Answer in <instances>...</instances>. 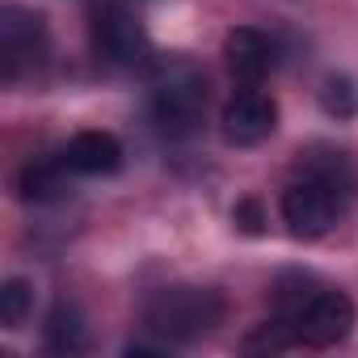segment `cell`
Listing matches in <instances>:
<instances>
[{"mask_svg":"<svg viewBox=\"0 0 358 358\" xmlns=\"http://www.w3.org/2000/svg\"><path fill=\"white\" fill-rule=\"evenodd\" d=\"M93 47L114 68H152V38L122 5L97 9V17H93Z\"/></svg>","mask_w":358,"mask_h":358,"instance_id":"5b68a950","label":"cell"},{"mask_svg":"<svg viewBox=\"0 0 358 358\" xmlns=\"http://www.w3.org/2000/svg\"><path fill=\"white\" fill-rule=\"evenodd\" d=\"M350 329H354V303L345 291L299 287V291H282L278 316L266 320L257 337H249V350H287V345L329 350V345L345 341Z\"/></svg>","mask_w":358,"mask_h":358,"instance_id":"6da1fadb","label":"cell"},{"mask_svg":"<svg viewBox=\"0 0 358 358\" xmlns=\"http://www.w3.org/2000/svg\"><path fill=\"white\" fill-rule=\"evenodd\" d=\"M152 122L160 135H194L207 110V72L194 59H164L152 68Z\"/></svg>","mask_w":358,"mask_h":358,"instance_id":"7a4b0ae2","label":"cell"},{"mask_svg":"<svg viewBox=\"0 0 358 358\" xmlns=\"http://www.w3.org/2000/svg\"><path fill=\"white\" fill-rule=\"evenodd\" d=\"M345 203L350 199L341 190H333L329 182H320V177H312V173H303L299 182H291L282 190V220H287L291 236L316 241V236H324L337 224V215H341Z\"/></svg>","mask_w":358,"mask_h":358,"instance_id":"277c9868","label":"cell"},{"mask_svg":"<svg viewBox=\"0 0 358 358\" xmlns=\"http://www.w3.org/2000/svg\"><path fill=\"white\" fill-rule=\"evenodd\" d=\"M43 341L51 354H80V350H89V324L72 303H55L43 324Z\"/></svg>","mask_w":358,"mask_h":358,"instance_id":"8fae6325","label":"cell"},{"mask_svg":"<svg viewBox=\"0 0 358 358\" xmlns=\"http://www.w3.org/2000/svg\"><path fill=\"white\" fill-rule=\"evenodd\" d=\"M236 224H241L245 232H262V211H257V203H241V207H236Z\"/></svg>","mask_w":358,"mask_h":358,"instance_id":"5bb4252c","label":"cell"},{"mask_svg":"<svg viewBox=\"0 0 358 358\" xmlns=\"http://www.w3.org/2000/svg\"><path fill=\"white\" fill-rule=\"evenodd\" d=\"M224 59H228V72L241 80V85H262L274 68V43L253 30V26H236L228 38H224Z\"/></svg>","mask_w":358,"mask_h":358,"instance_id":"ba28073f","label":"cell"},{"mask_svg":"<svg viewBox=\"0 0 358 358\" xmlns=\"http://www.w3.org/2000/svg\"><path fill=\"white\" fill-rule=\"evenodd\" d=\"M224 320V299L207 287H160L143 299V324L160 341H199Z\"/></svg>","mask_w":358,"mask_h":358,"instance_id":"3957f363","label":"cell"},{"mask_svg":"<svg viewBox=\"0 0 358 358\" xmlns=\"http://www.w3.org/2000/svg\"><path fill=\"white\" fill-rule=\"evenodd\" d=\"M220 127H224V139H228V143L253 148V143H262V139L274 135V127H278V106H274V97H266V93H257V89H245V93H236V97L224 106Z\"/></svg>","mask_w":358,"mask_h":358,"instance_id":"52a82bcc","label":"cell"},{"mask_svg":"<svg viewBox=\"0 0 358 358\" xmlns=\"http://www.w3.org/2000/svg\"><path fill=\"white\" fill-rule=\"evenodd\" d=\"M320 106H324V114H333V118H354V110H358L354 85H350L345 76L324 80V89H320Z\"/></svg>","mask_w":358,"mask_h":358,"instance_id":"4fadbf2b","label":"cell"},{"mask_svg":"<svg viewBox=\"0 0 358 358\" xmlns=\"http://www.w3.org/2000/svg\"><path fill=\"white\" fill-rule=\"evenodd\" d=\"M59 156L80 177H106V173L122 169V143L110 131H80V135L68 139V148Z\"/></svg>","mask_w":358,"mask_h":358,"instance_id":"9c48e42d","label":"cell"},{"mask_svg":"<svg viewBox=\"0 0 358 358\" xmlns=\"http://www.w3.org/2000/svg\"><path fill=\"white\" fill-rule=\"evenodd\" d=\"M47 43V22L26 9V5H5L0 9V76L9 85L43 55Z\"/></svg>","mask_w":358,"mask_h":358,"instance_id":"8992f818","label":"cell"},{"mask_svg":"<svg viewBox=\"0 0 358 358\" xmlns=\"http://www.w3.org/2000/svg\"><path fill=\"white\" fill-rule=\"evenodd\" d=\"M68 164L64 156H47V160H30L17 177V190L26 203H55L68 194Z\"/></svg>","mask_w":358,"mask_h":358,"instance_id":"30bf717a","label":"cell"},{"mask_svg":"<svg viewBox=\"0 0 358 358\" xmlns=\"http://www.w3.org/2000/svg\"><path fill=\"white\" fill-rule=\"evenodd\" d=\"M30 308H34V291L26 278H9L0 287V320H5V329H22Z\"/></svg>","mask_w":358,"mask_h":358,"instance_id":"7c38bea8","label":"cell"}]
</instances>
